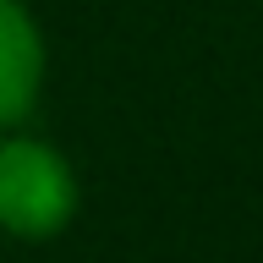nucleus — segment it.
I'll return each instance as SVG.
<instances>
[{
  "instance_id": "f03ea898",
  "label": "nucleus",
  "mask_w": 263,
  "mask_h": 263,
  "mask_svg": "<svg viewBox=\"0 0 263 263\" xmlns=\"http://www.w3.org/2000/svg\"><path fill=\"white\" fill-rule=\"evenodd\" d=\"M44 88V39L22 0H0V137L28 121Z\"/></svg>"
},
{
  "instance_id": "f257e3e1",
  "label": "nucleus",
  "mask_w": 263,
  "mask_h": 263,
  "mask_svg": "<svg viewBox=\"0 0 263 263\" xmlns=\"http://www.w3.org/2000/svg\"><path fill=\"white\" fill-rule=\"evenodd\" d=\"M77 214V176L61 148L39 137H0V230L22 241H44L71 225Z\"/></svg>"
}]
</instances>
